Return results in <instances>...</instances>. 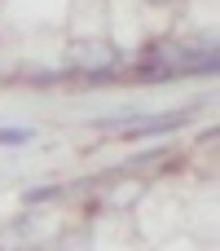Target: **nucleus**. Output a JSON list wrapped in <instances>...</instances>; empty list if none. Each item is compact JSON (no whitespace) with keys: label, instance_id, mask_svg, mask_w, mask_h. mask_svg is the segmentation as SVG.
Here are the masks:
<instances>
[{"label":"nucleus","instance_id":"obj_1","mask_svg":"<svg viewBox=\"0 0 220 251\" xmlns=\"http://www.w3.org/2000/svg\"><path fill=\"white\" fill-rule=\"evenodd\" d=\"M66 66L79 71V75H97V79H110L119 71V49L110 40H75L66 49Z\"/></svg>","mask_w":220,"mask_h":251},{"label":"nucleus","instance_id":"obj_2","mask_svg":"<svg viewBox=\"0 0 220 251\" xmlns=\"http://www.w3.org/2000/svg\"><path fill=\"white\" fill-rule=\"evenodd\" d=\"M190 124V110H163V115H110L97 119V128H115L123 137H163Z\"/></svg>","mask_w":220,"mask_h":251},{"label":"nucleus","instance_id":"obj_3","mask_svg":"<svg viewBox=\"0 0 220 251\" xmlns=\"http://www.w3.org/2000/svg\"><path fill=\"white\" fill-rule=\"evenodd\" d=\"M35 137V128H26V124H0V146H26Z\"/></svg>","mask_w":220,"mask_h":251}]
</instances>
